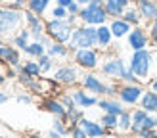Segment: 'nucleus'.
Wrapping results in <instances>:
<instances>
[{"label":"nucleus","mask_w":157,"mask_h":138,"mask_svg":"<svg viewBox=\"0 0 157 138\" xmlns=\"http://www.w3.org/2000/svg\"><path fill=\"white\" fill-rule=\"evenodd\" d=\"M127 61H128V69H130V71H134V75L142 82H147L153 77L155 59H153V50L151 48L130 52V56H128Z\"/></svg>","instance_id":"1"},{"label":"nucleus","mask_w":157,"mask_h":138,"mask_svg":"<svg viewBox=\"0 0 157 138\" xmlns=\"http://www.w3.org/2000/svg\"><path fill=\"white\" fill-rule=\"evenodd\" d=\"M23 27H25L23 10H13L10 6H0V36L12 38Z\"/></svg>","instance_id":"2"},{"label":"nucleus","mask_w":157,"mask_h":138,"mask_svg":"<svg viewBox=\"0 0 157 138\" xmlns=\"http://www.w3.org/2000/svg\"><path fill=\"white\" fill-rule=\"evenodd\" d=\"M128 69V61L123 56H115V54H104L100 63V75L109 82H121L124 71Z\"/></svg>","instance_id":"3"},{"label":"nucleus","mask_w":157,"mask_h":138,"mask_svg":"<svg viewBox=\"0 0 157 138\" xmlns=\"http://www.w3.org/2000/svg\"><path fill=\"white\" fill-rule=\"evenodd\" d=\"M104 52L98 48H78L77 52L71 54V61L81 69V71H98Z\"/></svg>","instance_id":"4"},{"label":"nucleus","mask_w":157,"mask_h":138,"mask_svg":"<svg viewBox=\"0 0 157 138\" xmlns=\"http://www.w3.org/2000/svg\"><path fill=\"white\" fill-rule=\"evenodd\" d=\"M67 46L71 50V54L77 52L78 48H96V27L78 23L73 29V36L67 42Z\"/></svg>","instance_id":"5"},{"label":"nucleus","mask_w":157,"mask_h":138,"mask_svg":"<svg viewBox=\"0 0 157 138\" xmlns=\"http://www.w3.org/2000/svg\"><path fill=\"white\" fill-rule=\"evenodd\" d=\"M44 29H46V35H48L54 42H63L67 44L73 36V25L69 23L67 19H54L48 17L44 19Z\"/></svg>","instance_id":"6"},{"label":"nucleus","mask_w":157,"mask_h":138,"mask_svg":"<svg viewBox=\"0 0 157 138\" xmlns=\"http://www.w3.org/2000/svg\"><path fill=\"white\" fill-rule=\"evenodd\" d=\"M52 77L61 84V86H65V88H75V86H78V84H81L82 71L71 61V63H61V65H58L56 69H54V75H52Z\"/></svg>","instance_id":"7"},{"label":"nucleus","mask_w":157,"mask_h":138,"mask_svg":"<svg viewBox=\"0 0 157 138\" xmlns=\"http://www.w3.org/2000/svg\"><path fill=\"white\" fill-rule=\"evenodd\" d=\"M146 86L144 84H124V82H119V92H117V98L121 100V104L124 107H138L140 105V100H142V94H144Z\"/></svg>","instance_id":"8"},{"label":"nucleus","mask_w":157,"mask_h":138,"mask_svg":"<svg viewBox=\"0 0 157 138\" xmlns=\"http://www.w3.org/2000/svg\"><path fill=\"white\" fill-rule=\"evenodd\" d=\"M78 21L82 25H92V27H100V25H105L109 23V15L105 12L104 6H82L81 8V13H78Z\"/></svg>","instance_id":"9"},{"label":"nucleus","mask_w":157,"mask_h":138,"mask_svg":"<svg viewBox=\"0 0 157 138\" xmlns=\"http://www.w3.org/2000/svg\"><path fill=\"white\" fill-rule=\"evenodd\" d=\"M107 82L101 75H98L96 71H84L82 77H81V86L90 92V94L98 96V98H104L105 92H107Z\"/></svg>","instance_id":"10"},{"label":"nucleus","mask_w":157,"mask_h":138,"mask_svg":"<svg viewBox=\"0 0 157 138\" xmlns=\"http://www.w3.org/2000/svg\"><path fill=\"white\" fill-rule=\"evenodd\" d=\"M127 40V48L130 52H136V50H144V48H151V42H150V35H147V27L140 25V27H132L128 36L124 38Z\"/></svg>","instance_id":"11"},{"label":"nucleus","mask_w":157,"mask_h":138,"mask_svg":"<svg viewBox=\"0 0 157 138\" xmlns=\"http://www.w3.org/2000/svg\"><path fill=\"white\" fill-rule=\"evenodd\" d=\"M0 63L2 67H19L23 63L21 50L15 48L12 42H4L0 46Z\"/></svg>","instance_id":"12"},{"label":"nucleus","mask_w":157,"mask_h":138,"mask_svg":"<svg viewBox=\"0 0 157 138\" xmlns=\"http://www.w3.org/2000/svg\"><path fill=\"white\" fill-rule=\"evenodd\" d=\"M38 109H42L46 113H50L52 117H61V119H65V105L59 102V98L56 96H42L40 98V102H38Z\"/></svg>","instance_id":"13"},{"label":"nucleus","mask_w":157,"mask_h":138,"mask_svg":"<svg viewBox=\"0 0 157 138\" xmlns=\"http://www.w3.org/2000/svg\"><path fill=\"white\" fill-rule=\"evenodd\" d=\"M69 92H71V96H73V100H75V104H77V107H82V109H88V107H96L98 105V96H94V94H90V92H86L81 84L78 86H75V88H69Z\"/></svg>","instance_id":"14"},{"label":"nucleus","mask_w":157,"mask_h":138,"mask_svg":"<svg viewBox=\"0 0 157 138\" xmlns=\"http://www.w3.org/2000/svg\"><path fill=\"white\" fill-rule=\"evenodd\" d=\"M113 33H111V29H109V25L105 23V25H100L96 27V48L101 50V52H107L109 48L113 46Z\"/></svg>","instance_id":"15"},{"label":"nucleus","mask_w":157,"mask_h":138,"mask_svg":"<svg viewBox=\"0 0 157 138\" xmlns=\"http://www.w3.org/2000/svg\"><path fill=\"white\" fill-rule=\"evenodd\" d=\"M96 107H100L101 113H111V115H121L124 109H128V107H124V105L121 104L119 98H109V96L100 98Z\"/></svg>","instance_id":"16"},{"label":"nucleus","mask_w":157,"mask_h":138,"mask_svg":"<svg viewBox=\"0 0 157 138\" xmlns=\"http://www.w3.org/2000/svg\"><path fill=\"white\" fill-rule=\"evenodd\" d=\"M78 125H81V127L86 130L88 138H107V130L104 128V125H101L100 121H94V119H88V117H82Z\"/></svg>","instance_id":"17"},{"label":"nucleus","mask_w":157,"mask_h":138,"mask_svg":"<svg viewBox=\"0 0 157 138\" xmlns=\"http://www.w3.org/2000/svg\"><path fill=\"white\" fill-rule=\"evenodd\" d=\"M109 29H111V33H113V38L115 40H123V38H127L128 33H130V29L132 25L130 23H127L123 17H115V19H109Z\"/></svg>","instance_id":"18"},{"label":"nucleus","mask_w":157,"mask_h":138,"mask_svg":"<svg viewBox=\"0 0 157 138\" xmlns=\"http://www.w3.org/2000/svg\"><path fill=\"white\" fill-rule=\"evenodd\" d=\"M132 4V0H105V12L109 15V19H115V17H123L124 10Z\"/></svg>","instance_id":"19"},{"label":"nucleus","mask_w":157,"mask_h":138,"mask_svg":"<svg viewBox=\"0 0 157 138\" xmlns=\"http://www.w3.org/2000/svg\"><path fill=\"white\" fill-rule=\"evenodd\" d=\"M136 8L146 23L157 19V0H140V2H136Z\"/></svg>","instance_id":"20"},{"label":"nucleus","mask_w":157,"mask_h":138,"mask_svg":"<svg viewBox=\"0 0 157 138\" xmlns=\"http://www.w3.org/2000/svg\"><path fill=\"white\" fill-rule=\"evenodd\" d=\"M46 54H48L52 59H69V58H71V50H69L67 44L54 42V40L46 46Z\"/></svg>","instance_id":"21"},{"label":"nucleus","mask_w":157,"mask_h":138,"mask_svg":"<svg viewBox=\"0 0 157 138\" xmlns=\"http://www.w3.org/2000/svg\"><path fill=\"white\" fill-rule=\"evenodd\" d=\"M138 107L146 109L147 113H157V92L147 86L144 90V94H142V100H140V105Z\"/></svg>","instance_id":"22"},{"label":"nucleus","mask_w":157,"mask_h":138,"mask_svg":"<svg viewBox=\"0 0 157 138\" xmlns=\"http://www.w3.org/2000/svg\"><path fill=\"white\" fill-rule=\"evenodd\" d=\"M31 40H33V35H31V29H29V27H23L21 31H17V33L10 38V42L15 46V48H19L21 52L29 46Z\"/></svg>","instance_id":"23"},{"label":"nucleus","mask_w":157,"mask_h":138,"mask_svg":"<svg viewBox=\"0 0 157 138\" xmlns=\"http://www.w3.org/2000/svg\"><path fill=\"white\" fill-rule=\"evenodd\" d=\"M117 132L121 136H128L132 132V111L124 109L119 115V123H117Z\"/></svg>","instance_id":"24"},{"label":"nucleus","mask_w":157,"mask_h":138,"mask_svg":"<svg viewBox=\"0 0 157 138\" xmlns=\"http://www.w3.org/2000/svg\"><path fill=\"white\" fill-rule=\"evenodd\" d=\"M98 121H100L101 125H104V128L107 130V138H109V136H117V134H119V132H117V123H119V115L101 113Z\"/></svg>","instance_id":"25"},{"label":"nucleus","mask_w":157,"mask_h":138,"mask_svg":"<svg viewBox=\"0 0 157 138\" xmlns=\"http://www.w3.org/2000/svg\"><path fill=\"white\" fill-rule=\"evenodd\" d=\"M123 19L127 21V23H130L132 27H140V25H144V17L140 15V12H138V8H136V4L134 6H128L127 10H124V13H123Z\"/></svg>","instance_id":"26"},{"label":"nucleus","mask_w":157,"mask_h":138,"mask_svg":"<svg viewBox=\"0 0 157 138\" xmlns=\"http://www.w3.org/2000/svg\"><path fill=\"white\" fill-rule=\"evenodd\" d=\"M19 71H25L27 75L35 77V79H38V77H42V71H40V65H38V61L33 59V58H25L23 59V63L17 67Z\"/></svg>","instance_id":"27"},{"label":"nucleus","mask_w":157,"mask_h":138,"mask_svg":"<svg viewBox=\"0 0 157 138\" xmlns=\"http://www.w3.org/2000/svg\"><path fill=\"white\" fill-rule=\"evenodd\" d=\"M23 54H25L27 58L36 59V58H40V56H44V54H46V46L42 42H38V40H31L29 46L23 50Z\"/></svg>","instance_id":"28"},{"label":"nucleus","mask_w":157,"mask_h":138,"mask_svg":"<svg viewBox=\"0 0 157 138\" xmlns=\"http://www.w3.org/2000/svg\"><path fill=\"white\" fill-rule=\"evenodd\" d=\"M50 4H52V0H29V2H27V10L35 12L36 15H40V17H42V15L48 12Z\"/></svg>","instance_id":"29"},{"label":"nucleus","mask_w":157,"mask_h":138,"mask_svg":"<svg viewBox=\"0 0 157 138\" xmlns=\"http://www.w3.org/2000/svg\"><path fill=\"white\" fill-rule=\"evenodd\" d=\"M82 117H84V109H82V107H71V109H67V113H65V121H67V125L71 128L77 127Z\"/></svg>","instance_id":"30"},{"label":"nucleus","mask_w":157,"mask_h":138,"mask_svg":"<svg viewBox=\"0 0 157 138\" xmlns=\"http://www.w3.org/2000/svg\"><path fill=\"white\" fill-rule=\"evenodd\" d=\"M36 61H38V65H40V71H42V75H48V73H52V71H54L56 59H52V58L48 56V54H44V56L36 58Z\"/></svg>","instance_id":"31"},{"label":"nucleus","mask_w":157,"mask_h":138,"mask_svg":"<svg viewBox=\"0 0 157 138\" xmlns=\"http://www.w3.org/2000/svg\"><path fill=\"white\" fill-rule=\"evenodd\" d=\"M52 128L56 130V132H59L61 136H69V132H71V127L67 125V121L65 119H61V117H54V121H52Z\"/></svg>","instance_id":"32"},{"label":"nucleus","mask_w":157,"mask_h":138,"mask_svg":"<svg viewBox=\"0 0 157 138\" xmlns=\"http://www.w3.org/2000/svg\"><path fill=\"white\" fill-rule=\"evenodd\" d=\"M23 15H25V27H35V25H40V23H44V19L40 17V15H36L35 12L31 10H23Z\"/></svg>","instance_id":"33"},{"label":"nucleus","mask_w":157,"mask_h":138,"mask_svg":"<svg viewBox=\"0 0 157 138\" xmlns=\"http://www.w3.org/2000/svg\"><path fill=\"white\" fill-rule=\"evenodd\" d=\"M121 82H124V84H144V82L134 75V71H130V69H127V71H124Z\"/></svg>","instance_id":"34"},{"label":"nucleus","mask_w":157,"mask_h":138,"mask_svg":"<svg viewBox=\"0 0 157 138\" xmlns=\"http://www.w3.org/2000/svg\"><path fill=\"white\" fill-rule=\"evenodd\" d=\"M58 98H59V102L65 105V109H71V107H77L75 100H73V96H71V92H61V94H59Z\"/></svg>","instance_id":"35"},{"label":"nucleus","mask_w":157,"mask_h":138,"mask_svg":"<svg viewBox=\"0 0 157 138\" xmlns=\"http://www.w3.org/2000/svg\"><path fill=\"white\" fill-rule=\"evenodd\" d=\"M67 15H69L67 8H61V6H54L52 10H50V17H54V19H67Z\"/></svg>","instance_id":"36"},{"label":"nucleus","mask_w":157,"mask_h":138,"mask_svg":"<svg viewBox=\"0 0 157 138\" xmlns=\"http://www.w3.org/2000/svg\"><path fill=\"white\" fill-rule=\"evenodd\" d=\"M147 35H150V42L153 48H157V19L147 23Z\"/></svg>","instance_id":"37"},{"label":"nucleus","mask_w":157,"mask_h":138,"mask_svg":"<svg viewBox=\"0 0 157 138\" xmlns=\"http://www.w3.org/2000/svg\"><path fill=\"white\" fill-rule=\"evenodd\" d=\"M15 102H17V104H25V105H29V104H33V102H35V98H33V94H31V92H19V94L15 96Z\"/></svg>","instance_id":"38"},{"label":"nucleus","mask_w":157,"mask_h":138,"mask_svg":"<svg viewBox=\"0 0 157 138\" xmlns=\"http://www.w3.org/2000/svg\"><path fill=\"white\" fill-rule=\"evenodd\" d=\"M69 136L71 138H88V134H86V130L81 127V125H77L71 128V132H69Z\"/></svg>","instance_id":"39"},{"label":"nucleus","mask_w":157,"mask_h":138,"mask_svg":"<svg viewBox=\"0 0 157 138\" xmlns=\"http://www.w3.org/2000/svg\"><path fill=\"white\" fill-rule=\"evenodd\" d=\"M136 138H157V128H146V130H140L136 134Z\"/></svg>","instance_id":"40"},{"label":"nucleus","mask_w":157,"mask_h":138,"mask_svg":"<svg viewBox=\"0 0 157 138\" xmlns=\"http://www.w3.org/2000/svg\"><path fill=\"white\" fill-rule=\"evenodd\" d=\"M4 73H6V77H8V81H10V79H17L19 69H17V67H4Z\"/></svg>","instance_id":"41"},{"label":"nucleus","mask_w":157,"mask_h":138,"mask_svg":"<svg viewBox=\"0 0 157 138\" xmlns=\"http://www.w3.org/2000/svg\"><path fill=\"white\" fill-rule=\"evenodd\" d=\"M81 4H77V2H73L71 6H69L67 8V12H69V15H78V13H81Z\"/></svg>","instance_id":"42"},{"label":"nucleus","mask_w":157,"mask_h":138,"mask_svg":"<svg viewBox=\"0 0 157 138\" xmlns=\"http://www.w3.org/2000/svg\"><path fill=\"white\" fill-rule=\"evenodd\" d=\"M75 2V0H56V6H61V8H69Z\"/></svg>","instance_id":"43"},{"label":"nucleus","mask_w":157,"mask_h":138,"mask_svg":"<svg viewBox=\"0 0 157 138\" xmlns=\"http://www.w3.org/2000/svg\"><path fill=\"white\" fill-rule=\"evenodd\" d=\"M8 100H10V94H8L6 90H0V105H2V104H6Z\"/></svg>","instance_id":"44"},{"label":"nucleus","mask_w":157,"mask_h":138,"mask_svg":"<svg viewBox=\"0 0 157 138\" xmlns=\"http://www.w3.org/2000/svg\"><path fill=\"white\" fill-rule=\"evenodd\" d=\"M46 138H63V136H61L59 132H56L54 128H50V130H48V136H46Z\"/></svg>","instance_id":"45"},{"label":"nucleus","mask_w":157,"mask_h":138,"mask_svg":"<svg viewBox=\"0 0 157 138\" xmlns=\"http://www.w3.org/2000/svg\"><path fill=\"white\" fill-rule=\"evenodd\" d=\"M6 81H8V77H6V73H4V69L0 67V86H2V84H6Z\"/></svg>","instance_id":"46"},{"label":"nucleus","mask_w":157,"mask_h":138,"mask_svg":"<svg viewBox=\"0 0 157 138\" xmlns=\"http://www.w3.org/2000/svg\"><path fill=\"white\" fill-rule=\"evenodd\" d=\"M147 86L157 92V79H150V81H147Z\"/></svg>","instance_id":"47"},{"label":"nucleus","mask_w":157,"mask_h":138,"mask_svg":"<svg viewBox=\"0 0 157 138\" xmlns=\"http://www.w3.org/2000/svg\"><path fill=\"white\" fill-rule=\"evenodd\" d=\"M27 138H46V136H42L40 132H31V134H27Z\"/></svg>","instance_id":"48"},{"label":"nucleus","mask_w":157,"mask_h":138,"mask_svg":"<svg viewBox=\"0 0 157 138\" xmlns=\"http://www.w3.org/2000/svg\"><path fill=\"white\" fill-rule=\"evenodd\" d=\"M75 2H77V4H81V6H86V4H90L92 0H75Z\"/></svg>","instance_id":"49"},{"label":"nucleus","mask_w":157,"mask_h":138,"mask_svg":"<svg viewBox=\"0 0 157 138\" xmlns=\"http://www.w3.org/2000/svg\"><path fill=\"white\" fill-rule=\"evenodd\" d=\"M0 138H21V136H15V134H6V136H0Z\"/></svg>","instance_id":"50"},{"label":"nucleus","mask_w":157,"mask_h":138,"mask_svg":"<svg viewBox=\"0 0 157 138\" xmlns=\"http://www.w3.org/2000/svg\"><path fill=\"white\" fill-rule=\"evenodd\" d=\"M153 59H155V65H157V48H153Z\"/></svg>","instance_id":"51"},{"label":"nucleus","mask_w":157,"mask_h":138,"mask_svg":"<svg viewBox=\"0 0 157 138\" xmlns=\"http://www.w3.org/2000/svg\"><path fill=\"white\" fill-rule=\"evenodd\" d=\"M4 42H6V38H2V36H0V46H2Z\"/></svg>","instance_id":"52"},{"label":"nucleus","mask_w":157,"mask_h":138,"mask_svg":"<svg viewBox=\"0 0 157 138\" xmlns=\"http://www.w3.org/2000/svg\"><path fill=\"white\" fill-rule=\"evenodd\" d=\"M121 138H136V136H132V134H128V136H121Z\"/></svg>","instance_id":"53"},{"label":"nucleus","mask_w":157,"mask_h":138,"mask_svg":"<svg viewBox=\"0 0 157 138\" xmlns=\"http://www.w3.org/2000/svg\"><path fill=\"white\" fill-rule=\"evenodd\" d=\"M132 2H134V4H136V2H140V0H132Z\"/></svg>","instance_id":"54"},{"label":"nucleus","mask_w":157,"mask_h":138,"mask_svg":"<svg viewBox=\"0 0 157 138\" xmlns=\"http://www.w3.org/2000/svg\"><path fill=\"white\" fill-rule=\"evenodd\" d=\"M21 138H27V136H21Z\"/></svg>","instance_id":"55"},{"label":"nucleus","mask_w":157,"mask_h":138,"mask_svg":"<svg viewBox=\"0 0 157 138\" xmlns=\"http://www.w3.org/2000/svg\"><path fill=\"white\" fill-rule=\"evenodd\" d=\"M0 67H2V63H0Z\"/></svg>","instance_id":"56"}]
</instances>
